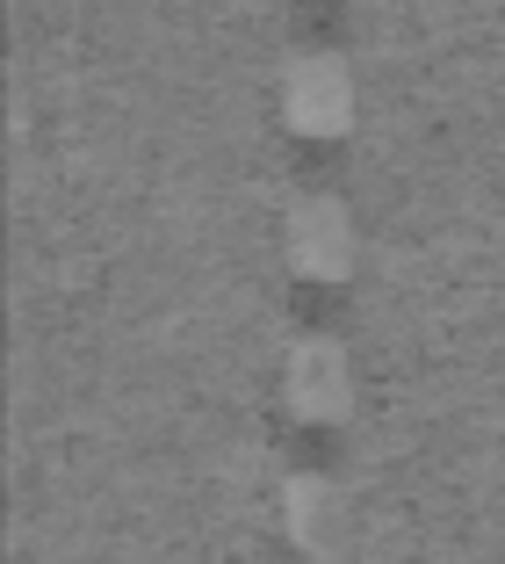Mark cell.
<instances>
[{
  "label": "cell",
  "mask_w": 505,
  "mask_h": 564,
  "mask_svg": "<svg viewBox=\"0 0 505 564\" xmlns=\"http://www.w3.org/2000/svg\"><path fill=\"white\" fill-rule=\"evenodd\" d=\"M282 405L310 427H332L354 405V362H347L340 340L326 333H296L289 355H282Z\"/></svg>",
  "instance_id": "cell-4"
},
{
  "label": "cell",
  "mask_w": 505,
  "mask_h": 564,
  "mask_svg": "<svg viewBox=\"0 0 505 564\" xmlns=\"http://www.w3.org/2000/svg\"><path fill=\"white\" fill-rule=\"evenodd\" d=\"M275 521H282V535H289V550L310 557V564H340L347 550H354V529H361L347 485L326 478V470H289L282 492H275Z\"/></svg>",
  "instance_id": "cell-2"
},
{
  "label": "cell",
  "mask_w": 505,
  "mask_h": 564,
  "mask_svg": "<svg viewBox=\"0 0 505 564\" xmlns=\"http://www.w3.org/2000/svg\"><path fill=\"white\" fill-rule=\"evenodd\" d=\"M282 261L304 282H347L361 261L354 217H347L340 196H296L289 217H282Z\"/></svg>",
  "instance_id": "cell-3"
},
{
  "label": "cell",
  "mask_w": 505,
  "mask_h": 564,
  "mask_svg": "<svg viewBox=\"0 0 505 564\" xmlns=\"http://www.w3.org/2000/svg\"><path fill=\"white\" fill-rule=\"evenodd\" d=\"M275 101H282V123L296 138H347L361 109V87H354V66L340 51H289L282 58V80H275Z\"/></svg>",
  "instance_id": "cell-1"
}]
</instances>
